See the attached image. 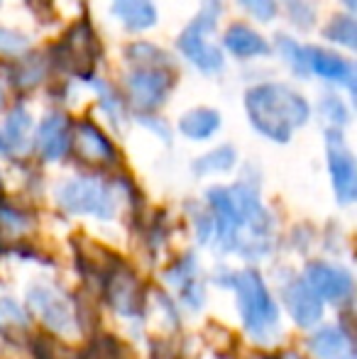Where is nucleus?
I'll return each mask as SVG.
<instances>
[{"mask_svg": "<svg viewBox=\"0 0 357 359\" xmlns=\"http://www.w3.org/2000/svg\"><path fill=\"white\" fill-rule=\"evenodd\" d=\"M245 110L255 133L269 142L286 144L296 128L309 123L311 105L296 88L276 81L255 83L245 93Z\"/></svg>", "mask_w": 357, "mask_h": 359, "instance_id": "f257e3e1", "label": "nucleus"}, {"mask_svg": "<svg viewBox=\"0 0 357 359\" xmlns=\"http://www.w3.org/2000/svg\"><path fill=\"white\" fill-rule=\"evenodd\" d=\"M233 288L238 291V306L243 323L255 337H264L279 323V306L269 296L262 276L255 269H245L233 276Z\"/></svg>", "mask_w": 357, "mask_h": 359, "instance_id": "f03ea898", "label": "nucleus"}, {"mask_svg": "<svg viewBox=\"0 0 357 359\" xmlns=\"http://www.w3.org/2000/svg\"><path fill=\"white\" fill-rule=\"evenodd\" d=\"M57 201L69 213H86L103 220H110L115 215V196L110 186L88 176H79L59 186Z\"/></svg>", "mask_w": 357, "mask_h": 359, "instance_id": "7ed1b4c3", "label": "nucleus"}, {"mask_svg": "<svg viewBox=\"0 0 357 359\" xmlns=\"http://www.w3.org/2000/svg\"><path fill=\"white\" fill-rule=\"evenodd\" d=\"M128 95L133 105L142 113H152L167 103V95L174 88V69L162 67H133L125 76Z\"/></svg>", "mask_w": 357, "mask_h": 359, "instance_id": "20e7f679", "label": "nucleus"}, {"mask_svg": "<svg viewBox=\"0 0 357 359\" xmlns=\"http://www.w3.org/2000/svg\"><path fill=\"white\" fill-rule=\"evenodd\" d=\"M325 154H328V171L330 181H333L335 198L343 205L353 203L357 196V166L340 128L325 130Z\"/></svg>", "mask_w": 357, "mask_h": 359, "instance_id": "39448f33", "label": "nucleus"}, {"mask_svg": "<svg viewBox=\"0 0 357 359\" xmlns=\"http://www.w3.org/2000/svg\"><path fill=\"white\" fill-rule=\"evenodd\" d=\"M27 301L32 311L52 327L54 332L62 335H74L76 332V318H74V308L59 291L49 286H34L29 288Z\"/></svg>", "mask_w": 357, "mask_h": 359, "instance_id": "423d86ee", "label": "nucleus"}, {"mask_svg": "<svg viewBox=\"0 0 357 359\" xmlns=\"http://www.w3.org/2000/svg\"><path fill=\"white\" fill-rule=\"evenodd\" d=\"M306 64L309 74L323 79L325 83L343 86L350 95L355 93V64L348 57H340L338 52H330L325 47H306Z\"/></svg>", "mask_w": 357, "mask_h": 359, "instance_id": "0eeeda50", "label": "nucleus"}, {"mask_svg": "<svg viewBox=\"0 0 357 359\" xmlns=\"http://www.w3.org/2000/svg\"><path fill=\"white\" fill-rule=\"evenodd\" d=\"M177 47H179V52L184 54L186 62H189L194 69H198L201 74L213 76V74L223 72V67H225L223 49L210 44L206 34H198V32H194V29L186 27L177 37Z\"/></svg>", "mask_w": 357, "mask_h": 359, "instance_id": "6e6552de", "label": "nucleus"}, {"mask_svg": "<svg viewBox=\"0 0 357 359\" xmlns=\"http://www.w3.org/2000/svg\"><path fill=\"white\" fill-rule=\"evenodd\" d=\"M306 281L321 298L330 303L348 301L350 293H353V276H350L348 269H340V266L311 264L306 269Z\"/></svg>", "mask_w": 357, "mask_h": 359, "instance_id": "1a4fd4ad", "label": "nucleus"}, {"mask_svg": "<svg viewBox=\"0 0 357 359\" xmlns=\"http://www.w3.org/2000/svg\"><path fill=\"white\" fill-rule=\"evenodd\" d=\"M223 49L238 62H250V59H262L271 54V44L257 29H252L245 22H233L223 32Z\"/></svg>", "mask_w": 357, "mask_h": 359, "instance_id": "9d476101", "label": "nucleus"}, {"mask_svg": "<svg viewBox=\"0 0 357 359\" xmlns=\"http://www.w3.org/2000/svg\"><path fill=\"white\" fill-rule=\"evenodd\" d=\"M72 147V128L64 113H49L37 128V149L47 161H59Z\"/></svg>", "mask_w": 357, "mask_h": 359, "instance_id": "9b49d317", "label": "nucleus"}, {"mask_svg": "<svg viewBox=\"0 0 357 359\" xmlns=\"http://www.w3.org/2000/svg\"><path fill=\"white\" fill-rule=\"evenodd\" d=\"M284 301L289 306L294 320L301 327H311L321 320L323 316V306H321V296L311 288L306 279H294L284 291Z\"/></svg>", "mask_w": 357, "mask_h": 359, "instance_id": "f8f14e48", "label": "nucleus"}, {"mask_svg": "<svg viewBox=\"0 0 357 359\" xmlns=\"http://www.w3.org/2000/svg\"><path fill=\"white\" fill-rule=\"evenodd\" d=\"M113 18L130 32H144L152 29L159 20L157 5L152 0H113L110 5Z\"/></svg>", "mask_w": 357, "mask_h": 359, "instance_id": "ddd939ff", "label": "nucleus"}, {"mask_svg": "<svg viewBox=\"0 0 357 359\" xmlns=\"http://www.w3.org/2000/svg\"><path fill=\"white\" fill-rule=\"evenodd\" d=\"M29 130H32V118H29L27 110L22 105L10 110L5 123L0 125V154L13 156L22 151L25 144H27Z\"/></svg>", "mask_w": 357, "mask_h": 359, "instance_id": "4468645a", "label": "nucleus"}, {"mask_svg": "<svg viewBox=\"0 0 357 359\" xmlns=\"http://www.w3.org/2000/svg\"><path fill=\"white\" fill-rule=\"evenodd\" d=\"M223 125L218 110L213 108H191L179 118V133L191 142H206L210 140Z\"/></svg>", "mask_w": 357, "mask_h": 359, "instance_id": "2eb2a0df", "label": "nucleus"}, {"mask_svg": "<svg viewBox=\"0 0 357 359\" xmlns=\"http://www.w3.org/2000/svg\"><path fill=\"white\" fill-rule=\"evenodd\" d=\"M79 144H81V154L90 156V159H98V161L115 159L113 142L105 137V133L93 120H81L79 123Z\"/></svg>", "mask_w": 357, "mask_h": 359, "instance_id": "dca6fc26", "label": "nucleus"}, {"mask_svg": "<svg viewBox=\"0 0 357 359\" xmlns=\"http://www.w3.org/2000/svg\"><path fill=\"white\" fill-rule=\"evenodd\" d=\"M88 86L95 90V95H98V105L103 108V113L110 118V123L115 125V128H120V125L125 123V100L123 95L118 93V88L115 86H110L105 79H93V76H86Z\"/></svg>", "mask_w": 357, "mask_h": 359, "instance_id": "f3484780", "label": "nucleus"}, {"mask_svg": "<svg viewBox=\"0 0 357 359\" xmlns=\"http://www.w3.org/2000/svg\"><path fill=\"white\" fill-rule=\"evenodd\" d=\"M238 164V151H235L233 144H220L215 149H210L208 154L198 156L191 164V171L196 176H206V174H223V171H230Z\"/></svg>", "mask_w": 357, "mask_h": 359, "instance_id": "a211bd4d", "label": "nucleus"}, {"mask_svg": "<svg viewBox=\"0 0 357 359\" xmlns=\"http://www.w3.org/2000/svg\"><path fill=\"white\" fill-rule=\"evenodd\" d=\"M125 59L130 67H162V69H177L174 59L164 49H159L152 42H133L125 47Z\"/></svg>", "mask_w": 357, "mask_h": 359, "instance_id": "6ab92c4d", "label": "nucleus"}, {"mask_svg": "<svg viewBox=\"0 0 357 359\" xmlns=\"http://www.w3.org/2000/svg\"><path fill=\"white\" fill-rule=\"evenodd\" d=\"M311 350L321 359H335L348 350V337L340 327H323L311 337Z\"/></svg>", "mask_w": 357, "mask_h": 359, "instance_id": "aec40b11", "label": "nucleus"}, {"mask_svg": "<svg viewBox=\"0 0 357 359\" xmlns=\"http://www.w3.org/2000/svg\"><path fill=\"white\" fill-rule=\"evenodd\" d=\"M274 49H276V54L281 57V62L291 69V74H294V76H301V79L311 76L309 74V64H306V47H301L294 37H289V34H276Z\"/></svg>", "mask_w": 357, "mask_h": 359, "instance_id": "412c9836", "label": "nucleus"}, {"mask_svg": "<svg viewBox=\"0 0 357 359\" xmlns=\"http://www.w3.org/2000/svg\"><path fill=\"white\" fill-rule=\"evenodd\" d=\"M323 39L330 44H338V47L353 49L357 47V32H355V18L353 13H343L335 15L328 22V27L323 29Z\"/></svg>", "mask_w": 357, "mask_h": 359, "instance_id": "4be33fe9", "label": "nucleus"}, {"mask_svg": "<svg viewBox=\"0 0 357 359\" xmlns=\"http://www.w3.org/2000/svg\"><path fill=\"white\" fill-rule=\"evenodd\" d=\"M281 3H284L286 18H289V22L296 29H301V32L314 29L316 18H318V10H316L314 0H281Z\"/></svg>", "mask_w": 357, "mask_h": 359, "instance_id": "5701e85b", "label": "nucleus"}, {"mask_svg": "<svg viewBox=\"0 0 357 359\" xmlns=\"http://www.w3.org/2000/svg\"><path fill=\"white\" fill-rule=\"evenodd\" d=\"M220 15H223V0H201L198 13H196V18L191 20L186 27L208 37V34L215 32V27H218Z\"/></svg>", "mask_w": 357, "mask_h": 359, "instance_id": "b1692460", "label": "nucleus"}, {"mask_svg": "<svg viewBox=\"0 0 357 359\" xmlns=\"http://www.w3.org/2000/svg\"><path fill=\"white\" fill-rule=\"evenodd\" d=\"M318 113L323 115V120L330 128H340L350 125V108L338 93H325L318 103Z\"/></svg>", "mask_w": 357, "mask_h": 359, "instance_id": "393cba45", "label": "nucleus"}, {"mask_svg": "<svg viewBox=\"0 0 357 359\" xmlns=\"http://www.w3.org/2000/svg\"><path fill=\"white\" fill-rule=\"evenodd\" d=\"M238 8H243L250 18L264 25L274 22V18L279 15V3L276 0H238Z\"/></svg>", "mask_w": 357, "mask_h": 359, "instance_id": "a878e982", "label": "nucleus"}, {"mask_svg": "<svg viewBox=\"0 0 357 359\" xmlns=\"http://www.w3.org/2000/svg\"><path fill=\"white\" fill-rule=\"evenodd\" d=\"M27 49V37L18 29L0 27V54L3 57H15V54H22Z\"/></svg>", "mask_w": 357, "mask_h": 359, "instance_id": "bb28decb", "label": "nucleus"}, {"mask_svg": "<svg viewBox=\"0 0 357 359\" xmlns=\"http://www.w3.org/2000/svg\"><path fill=\"white\" fill-rule=\"evenodd\" d=\"M140 123H144V125H147L149 130H152V133H157L159 137L164 140V142H169V140H172V135H169L167 125H164L162 120L152 118V115H149V113H140Z\"/></svg>", "mask_w": 357, "mask_h": 359, "instance_id": "cd10ccee", "label": "nucleus"}, {"mask_svg": "<svg viewBox=\"0 0 357 359\" xmlns=\"http://www.w3.org/2000/svg\"><path fill=\"white\" fill-rule=\"evenodd\" d=\"M340 3L345 5V10H348V13H355V10H357V0H340Z\"/></svg>", "mask_w": 357, "mask_h": 359, "instance_id": "c85d7f7f", "label": "nucleus"}, {"mask_svg": "<svg viewBox=\"0 0 357 359\" xmlns=\"http://www.w3.org/2000/svg\"><path fill=\"white\" fill-rule=\"evenodd\" d=\"M284 359H301V357H296V355H286Z\"/></svg>", "mask_w": 357, "mask_h": 359, "instance_id": "c756f323", "label": "nucleus"}, {"mask_svg": "<svg viewBox=\"0 0 357 359\" xmlns=\"http://www.w3.org/2000/svg\"><path fill=\"white\" fill-rule=\"evenodd\" d=\"M335 359H355V357H335Z\"/></svg>", "mask_w": 357, "mask_h": 359, "instance_id": "7c9ffc66", "label": "nucleus"}, {"mask_svg": "<svg viewBox=\"0 0 357 359\" xmlns=\"http://www.w3.org/2000/svg\"><path fill=\"white\" fill-rule=\"evenodd\" d=\"M0 103H3V93H0Z\"/></svg>", "mask_w": 357, "mask_h": 359, "instance_id": "2f4dec72", "label": "nucleus"}]
</instances>
